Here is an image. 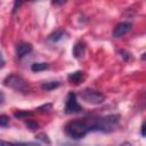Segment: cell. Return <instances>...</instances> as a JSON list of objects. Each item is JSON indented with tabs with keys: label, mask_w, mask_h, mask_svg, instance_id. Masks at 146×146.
I'll list each match as a JSON object with an SVG mask.
<instances>
[{
	"label": "cell",
	"mask_w": 146,
	"mask_h": 146,
	"mask_svg": "<svg viewBox=\"0 0 146 146\" xmlns=\"http://www.w3.org/2000/svg\"><path fill=\"white\" fill-rule=\"evenodd\" d=\"M64 130L68 137L73 139H81L90 131L89 120H72L66 123Z\"/></svg>",
	"instance_id": "6da1fadb"
},
{
	"label": "cell",
	"mask_w": 146,
	"mask_h": 146,
	"mask_svg": "<svg viewBox=\"0 0 146 146\" xmlns=\"http://www.w3.org/2000/svg\"><path fill=\"white\" fill-rule=\"evenodd\" d=\"M119 119H120V116L116 114H111V115H106L103 117L91 119V120H89L90 131L91 130L104 131V132L112 131L113 129H115V127L119 122Z\"/></svg>",
	"instance_id": "7a4b0ae2"
},
{
	"label": "cell",
	"mask_w": 146,
	"mask_h": 146,
	"mask_svg": "<svg viewBox=\"0 0 146 146\" xmlns=\"http://www.w3.org/2000/svg\"><path fill=\"white\" fill-rule=\"evenodd\" d=\"M79 96L86 103L94 104V105L102 104L105 100V96L102 92H99L97 90H94V89H90V88H86V89L81 90L80 94H79Z\"/></svg>",
	"instance_id": "3957f363"
},
{
	"label": "cell",
	"mask_w": 146,
	"mask_h": 146,
	"mask_svg": "<svg viewBox=\"0 0 146 146\" xmlns=\"http://www.w3.org/2000/svg\"><path fill=\"white\" fill-rule=\"evenodd\" d=\"M65 113L67 114H74V113H80L82 111L80 104L76 100V95L74 92H68L65 102Z\"/></svg>",
	"instance_id": "277c9868"
},
{
	"label": "cell",
	"mask_w": 146,
	"mask_h": 146,
	"mask_svg": "<svg viewBox=\"0 0 146 146\" xmlns=\"http://www.w3.org/2000/svg\"><path fill=\"white\" fill-rule=\"evenodd\" d=\"M5 84L7 87H10L15 90H18V91H23L25 90L26 88V84H25V81L18 76V75H15V74H11V75H8L6 79H5Z\"/></svg>",
	"instance_id": "5b68a950"
},
{
	"label": "cell",
	"mask_w": 146,
	"mask_h": 146,
	"mask_svg": "<svg viewBox=\"0 0 146 146\" xmlns=\"http://www.w3.org/2000/svg\"><path fill=\"white\" fill-rule=\"evenodd\" d=\"M132 27V24L130 22H122L119 23L117 25H115L114 30H113V36L114 38H120L122 35H124L127 32H129Z\"/></svg>",
	"instance_id": "8992f818"
},
{
	"label": "cell",
	"mask_w": 146,
	"mask_h": 146,
	"mask_svg": "<svg viewBox=\"0 0 146 146\" xmlns=\"http://www.w3.org/2000/svg\"><path fill=\"white\" fill-rule=\"evenodd\" d=\"M32 51V46L31 43H27V42H19L16 44V55L18 58H22L24 57L25 55L30 54Z\"/></svg>",
	"instance_id": "52a82bcc"
},
{
	"label": "cell",
	"mask_w": 146,
	"mask_h": 146,
	"mask_svg": "<svg viewBox=\"0 0 146 146\" xmlns=\"http://www.w3.org/2000/svg\"><path fill=\"white\" fill-rule=\"evenodd\" d=\"M86 79V74L81 71H76V72H73L68 75V81L71 83H74V84H79L81 83L83 80Z\"/></svg>",
	"instance_id": "ba28073f"
},
{
	"label": "cell",
	"mask_w": 146,
	"mask_h": 146,
	"mask_svg": "<svg viewBox=\"0 0 146 146\" xmlns=\"http://www.w3.org/2000/svg\"><path fill=\"white\" fill-rule=\"evenodd\" d=\"M84 50H86V46H84V43L81 42V41H80V42H76L75 46H74V48H73V55H74L76 58H80V57L83 56Z\"/></svg>",
	"instance_id": "9c48e42d"
},
{
	"label": "cell",
	"mask_w": 146,
	"mask_h": 146,
	"mask_svg": "<svg viewBox=\"0 0 146 146\" xmlns=\"http://www.w3.org/2000/svg\"><path fill=\"white\" fill-rule=\"evenodd\" d=\"M49 67V65L47 63H34L32 66H31V70L33 72H40V71H44Z\"/></svg>",
	"instance_id": "30bf717a"
},
{
	"label": "cell",
	"mask_w": 146,
	"mask_h": 146,
	"mask_svg": "<svg viewBox=\"0 0 146 146\" xmlns=\"http://www.w3.org/2000/svg\"><path fill=\"white\" fill-rule=\"evenodd\" d=\"M59 84H60V83H59L58 81H49V82H44V83H42L41 88H42L43 90H52V89L59 87Z\"/></svg>",
	"instance_id": "8fae6325"
},
{
	"label": "cell",
	"mask_w": 146,
	"mask_h": 146,
	"mask_svg": "<svg viewBox=\"0 0 146 146\" xmlns=\"http://www.w3.org/2000/svg\"><path fill=\"white\" fill-rule=\"evenodd\" d=\"M9 124V117L7 115H0V127H7Z\"/></svg>",
	"instance_id": "7c38bea8"
},
{
	"label": "cell",
	"mask_w": 146,
	"mask_h": 146,
	"mask_svg": "<svg viewBox=\"0 0 146 146\" xmlns=\"http://www.w3.org/2000/svg\"><path fill=\"white\" fill-rule=\"evenodd\" d=\"M62 35H63V32H62V31H56L54 34H51V35L49 36V39L52 40V41H57V40H59V39L62 38Z\"/></svg>",
	"instance_id": "4fadbf2b"
},
{
	"label": "cell",
	"mask_w": 146,
	"mask_h": 146,
	"mask_svg": "<svg viewBox=\"0 0 146 146\" xmlns=\"http://www.w3.org/2000/svg\"><path fill=\"white\" fill-rule=\"evenodd\" d=\"M26 127L29 128V129H31V130H35V129H38V123L36 122H34V121H27L26 122Z\"/></svg>",
	"instance_id": "5bb4252c"
},
{
	"label": "cell",
	"mask_w": 146,
	"mask_h": 146,
	"mask_svg": "<svg viewBox=\"0 0 146 146\" xmlns=\"http://www.w3.org/2000/svg\"><path fill=\"white\" fill-rule=\"evenodd\" d=\"M15 146H41L38 143H33V141H27V143H18Z\"/></svg>",
	"instance_id": "9a60e30c"
},
{
	"label": "cell",
	"mask_w": 146,
	"mask_h": 146,
	"mask_svg": "<svg viewBox=\"0 0 146 146\" xmlns=\"http://www.w3.org/2000/svg\"><path fill=\"white\" fill-rule=\"evenodd\" d=\"M32 113H30V112H16L15 116H17V117H25V116H29Z\"/></svg>",
	"instance_id": "2e32d148"
},
{
	"label": "cell",
	"mask_w": 146,
	"mask_h": 146,
	"mask_svg": "<svg viewBox=\"0 0 146 146\" xmlns=\"http://www.w3.org/2000/svg\"><path fill=\"white\" fill-rule=\"evenodd\" d=\"M0 146H15V144L6 141V140H0Z\"/></svg>",
	"instance_id": "e0dca14e"
},
{
	"label": "cell",
	"mask_w": 146,
	"mask_h": 146,
	"mask_svg": "<svg viewBox=\"0 0 146 146\" xmlns=\"http://www.w3.org/2000/svg\"><path fill=\"white\" fill-rule=\"evenodd\" d=\"M3 64H5V60H3L2 55H1V52H0V67H2V66H3Z\"/></svg>",
	"instance_id": "ac0fdd59"
},
{
	"label": "cell",
	"mask_w": 146,
	"mask_h": 146,
	"mask_svg": "<svg viewBox=\"0 0 146 146\" xmlns=\"http://www.w3.org/2000/svg\"><path fill=\"white\" fill-rule=\"evenodd\" d=\"M3 100H5V95L0 91V104H2V103H3Z\"/></svg>",
	"instance_id": "d6986e66"
},
{
	"label": "cell",
	"mask_w": 146,
	"mask_h": 146,
	"mask_svg": "<svg viewBox=\"0 0 146 146\" xmlns=\"http://www.w3.org/2000/svg\"><path fill=\"white\" fill-rule=\"evenodd\" d=\"M120 146H132V145H131L130 143H127V141H125V143H122Z\"/></svg>",
	"instance_id": "ffe728a7"
},
{
	"label": "cell",
	"mask_w": 146,
	"mask_h": 146,
	"mask_svg": "<svg viewBox=\"0 0 146 146\" xmlns=\"http://www.w3.org/2000/svg\"><path fill=\"white\" fill-rule=\"evenodd\" d=\"M144 128H145V124L143 123V125H141V136H143V137L145 136V132H144Z\"/></svg>",
	"instance_id": "44dd1931"
}]
</instances>
